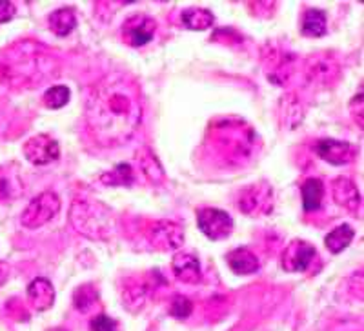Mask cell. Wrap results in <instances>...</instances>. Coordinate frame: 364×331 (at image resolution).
Returning a JSON list of instances; mask_svg holds the SVG:
<instances>
[{
  "label": "cell",
  "mask_w": 364,
  "mask_h": 331,
  "mask_svg": "<svg viewBox=\"0 0 364 331\" xmlns=\"http://www.w3.org/2000/svg\"><path fill=\"white\" fill-rule=\"evenodd\" d=\"M87 120L100 144L128 141L141 122V102L124 79H106L97 86L87 104Z\"/></svg>",
  "instance_id": "6da1fadb"
},
{
  "label": "cell",
  "mask_w": 364,
  "mask_h": 331,
  "mask_svg": "<svg viewBox=\"0 0 364 331\" xmlns=\"http://www.w3.org/2000/svg\"><path fill=\"white\" fill-rule=\"evenodd\" d=\"M112 213L102 207L100 204L75 202L71 210V222L75 224L77 232L95 239L100 237L99 232H108Z\"/></svg>",
  "instance_id": "7a4b0ae2"
},
{
  "label": "cell",
  "mask_w": 364,
  "mask_h": 331,
  "mask_svg": "<svg viewBox=\"0 0 364 331\" xmlns=\"http://www.w3.org/2000/svg\"><path fill=\"white\" fill-rule=\"evenodd\" d=\"M60 212V199L53 191H44L35 197L22 213V226L29 229L41 228Z\"/></svg>",
  "instance_id": "3957f363"
},
{
  "label": "cell",
  "mask_w": 364,
  "mask_h": 331,
  "mask_svg": "<svg viewBox=\"0 0 364 331\" xmlns=\"http://www.w3.org/2000/svg\"><path fill=\"white\" fill-rule=\"evenodd\" d=\"M199 229L211 240H223L232 235L233 219L223 210L217 207H204L197 213Z\"/></svg>",
  "instance_id": "277c9868"
},
{
  "label": "cell",
  "mask_w": 364,
  "mask_h": 331,
  "mask_svg": "<svg viewBox=\"0 0 364 331\" xmlns=\"http://www.w3.org/2000/svg\"><path fill=\"white\" fill-rule=\"evenodd\" d=\"M315 153L323 161L333 166H344L355 161L357 148L346 141H336V139H323L314 146Z\"/></svg>",
  "instance_id": "5b68a950"
},
{
  "label": "cell",
  "mask_w": 364,
  "mask_h": 331,
  "mask_svg": "<svg viewBox=\"0 0 364 331\" xmlns=\"http://www.w3.org/2000/svg\"><path fill=\"white\" fill-rule=\"evenodd\" d=\"M22 151H24L26 158L35 166H46L60 157L58 142L51 139L50 135H37V137L29 139Z\"/></svg>",
  "instance_id": "8992f818"
},
{
  "label": "cell",
  "mask_w": 364,
  "mask_h": 331,
  "mask_svg": "<svg viewBox=\"0 0 364 331\" xmlns=\"http://www.w3.org/2000/svg\"><path fill=\"white\" fill-rule=\"evenodd\" d=\"M315 257H317V251L314 246L304 240H295L286 248L284 257H282V268L290 273H302L310 268Z\"/></svg>",
  "instance_id": "52a82bcc"
},
{
  "label": "cell",
  "mask_w": 364,
  "mask_h": 331,
  "mask_svg": "<svg viewBox=\"0 0 364 331\" xmlns=\"http://www.w3.org/2000/svg\"><path fill=\"white\" fill-rule=\"evenodd\" d=\"M155 35V21L146 15H133L122 26V37L129 46H146Z\"/></svg>",
  "instance_id": "ba28073f"
},
{
  "label": "cell",
  "mask_w": 364,
  "mask_h": 331,
  "mask_svg": "<svg viewBox=\"0 0 364 331\" xmlns=\"http://www.w3.org/2000/svg\"><path fill=\"white\" fill-rule=\"evenodd\" d=\"M151 240H155L162 249H177L184 242V232L178 224L162 220L151 228Z\"/></svg>",
  "instance_id": "9c48e42d"
},
{
  "label": "cell",
  "mask_w": 364,
  "mask_h": 331,
  "mask_svg": "<svg viewBox=\"0 0 364 331\" xmlns=\"http://www.w3.org/2000/svg\"><path fill=\"white\" fill-rule=\"evenodd\" d=\"M171 268L178 281L186 284H197L200 281V262L191 253H177L171 261Z\"/></svg>",
  "instance_id": "30bf717a"
},
{
  "label": "cell",
  "mask_w": 364,
  "mask_h": 331,
  "mask_svg": "<svg viewBox=\"0 0 364 331\" xmlns=\"http://www.w3.org/2000/svg\"><path fill=\"white\" fill-rule=\"evenodd\" d=\"M331 193H333L336 202L339 204V206L350 210V212H357V207L360 206V193L350 178H336L333 184H331Z\"/></svg>",
  "instance_id": "8fae6325"
},
{
  "label": "cell",
  "mask_w": 364,
  "mask_h": 331,
  "mask_svg": "<svg viewBox=\"0 0 364 331\" xmlns=\"http://www.w3.org/2000/svg\"><path fill=\"white\" fill-rule=\"evenodd\" d=\"M28 298L38 311L50 310L55 303V288L48 278L38 277L28 286Z\"/></svg>",
  "instance_id": "7c38bea8"
},
{
  "label": "cell",
  "mask_w": 364,
  "mask_h": 331,
  "mask_svg": "<svg viewBox=\"0 0 364 331\" xmlns=\"http://www.w3.org/2000/svg\"><path fill=\"white\" fill-rule=\"evenodd\" d=\"M228 266L237 275H252L259 271V259L248 248H237L228 253Z\"/></svg>",
  "instance_id": "4fadbf2b"
},
{
  "label": "cell",
  "mask_w": 364,
  "mask_h": 331,
  "mask_svg": "<svg viewBox=\"0 0 364 331\" xmlns=\"http://www.w3.org/2000/svg\"><path fill=\"white\" fill-rule=\"evenodd\" d=\"M304 212H317L324 199V184L318 178H308L301 186Z\"/></svg>",
  "instance_id": "5bb4252c"
},
{
  "label": "cell",
  "mask_w": 364,
  "mask_h": 331,
  "mask_svg": "<svg viewBox=\"0 0 364 331\" xmlns=\"http://www.w3.org/2000/svg\"><path fill=\"white\" fill-rule=\"evenodd\" d=\"M302 33L306 37H324L328 31V17L323 9H308L302 17Z\"/></svg>",
  "instance_id": "9a60e30c"
},
{
  "label": "cell",
  "mask_w": 364,
  "mask_h": 331,
  "mask_svg": "<svg viewBox=\"0 0 364 331\" xmlns=\"http://www.w3.org/2000/svg\"><path fill=\"white\" fill-rule=\"evenodd\" d=\"M50 26L58 37H66L77 28V17L71 8H60L50 15Z\"/></svg>",
  "instance_id": "2e32d148"
},
{
  "label": "cell",
  "mask_w": 364,
  "mask_h": 331,
  "mask_svg": "<svg viewBox=\"0 0 364 331\" xmlns=\"http://www.w3.org/2000/svg\"><path fill=\"white\" fill-rule=\"evenodd\" d=\"M182 24L186 26L191 31H204V29L211 28L213 22H215V17L210 9H186L182 11L181 17Z\"/></svg>",
  "instance_id": "e0dca14e"
},
{
  "label": "cell",
  "mask_w": 364,
  "mask_h": 331,
  "mask_svg": "<svg viewBox=\"0 0 364 331\" xmlns=\"http://www.w3.org/2000/svg\"><path fill=\"white\" fill-rule=\"evenodd\" d=\"M353 237H355V232H353L348 224H343V226L336 228L331 233H328L326 239H324V244H326V248L330 249L331 253H336L337 255V253H341L343 249H346L348 246H350Z\"/></svg>",
  "instance_id": "ac0fdd59"
},
{
  "label": "cell",
  "mask_w": 364,
  "mask_h": 331,
  "mask_svg": "<svg viewBox=\"0 0 364 331\" xmlns=\"http://www.w3.org/2000/svg\"><path fill=\"white\" fill-rule=\"evenodd\" d=\"M135 177H133L132 166L122 162V164H117L112 171L102 175V183L108 184V186H132Z\"/></svg>",
  "instance_id": "d6986e66"
},
{
  "label": "cell",
  "mask_w": 364,
  "mask_h": 331,
  "mask_svg": "<svg viewBox=\"0 0 364 331\" xmlns=\"http://www.w3.org/2000/svg\"><path fill=\"white\" fill-rule=\"evenodd\" d=\"M97 298H99V293H97L95 288H93L91 284H86V286H80L79 290L75 291L73 304L77 310L86 313V311L97 303Z\"/></svg>",
  "instance_id": "ffe728a7"
},
{
  "label": "cell",
  "mask_w": 364,
  "mask_h": 331,
  "mask_svg": "<svg viewBox=\"0 0 364 331\" xmlns=\"http://www.w3.org/2000/svg\"><path fill=\"white\" fill-rule=\"evenodd\" d=\"M70 102V89L66 86H53L44 93V104L51 109H60Z\"/></svg>",
  "instance_id": "44dd1931"
},
{
  "label": "cell",
  "mask_w": 364,
  "mask_h": 331,
  "mask_svg": "<svg viewBox=\"0 0 364 331\" xmlns=\"http://www.w3.org/2000/svg\"><path fill=\"white\" fill-rule=\"evenodd\" d=\"M191 311H193V304H191L190 298L182 297V295H175L170 306L171 317H175L177 320H186L191 315Z\"/></svg>",
  "instance_id": "7402d4cb"
},
{
  "label": "cell",
  "mask_w": 364,
  "mask_h": 331,
  "mask_svg": "<svg viewBox=\"0 0 364 331\" xmlns=\"http://www.w3.org/2000/svg\"><path fill=\"white\" fill-rule=\"evenodd\" d=\"M90 327H91V331H115L117 322L112 319V317H108V315L100 313L91 319Z\"/></svg>",
  "instance_id": "603a6c76"
},
{
  "label": "cell",
  "mask_w": 364,
  "mask_h": 331,
  "mask_svg": "<svg viewBox=\"0 0 364 331\" xmlns=\"http://www.w3.org/2000/svg\"><path fill=\"white\" fill-rule=\"evenodd\" d=\"M15 17V4L8 0H0V24L11 21Z\"/></svg>",
  "instance_id": "cb8c5ba5"
},
{
  "label": "cell",
  "mask_w": 364,
  "mask_h": 331,
  "mask_svg": "<svg viewBox=\"0 0 364 331\" xmlns=\"http://www.w3.org/2000/svg\"><path fill=\"white\" fill-rule=\"evenodd\" d=\"M8 275H9V266L6 264V262L0 261V286L8 281Z\"/></svg>",
  "instance_id": "d4e9b609"
}]
</instances>
